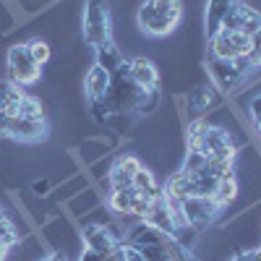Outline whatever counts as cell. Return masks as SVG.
I'll return each instance as SVG.
<instances>
[{
  "instance_id": "6da1fadb",
  "label": "cell",
  "mask_w": 261,
  "mask_h": 261,
  "mask_svg": "<svg viewBox=\"0 0 261 261\" xmlns=\"http://www.w3.org/2000/svg\"><path fill=\"white\" fill-rule=\"evenodd\" d=\"M136 18L144 34L167 37L183 21V3L180 0H144Z\"/></svg>"
},
{
  "instance_id": "7a4b0ae2",
  "label": "cell",
  "mask_w": 261,
  "mask_h": 261,
  "mask_svg": "<svg viewBox=\"0 0 261 261\" xmlns=\"http://www.w3.org/2000/svg\"><path fill=\"white\" fill-rule=\"evenodd\" d=\"M84 39L94 50L110 42V8H107V0H86V6H84Z\"/></svg>"
},
{
  "instance_id": "3957f363",
  "label": "cell",
  "mask_w": 261,
  "mask_h": 261,
  "mask_svg": "<svg viewBox=\"0 0 261 261\" xmlns=\"http://www.w3.org/2000/svg\"><path fill=\"white\" fill-rule=\"evenodd\" d=\"M6 63H8V79H11L16 86H32V84H37L39 76H42V68L32 60L27 45H13V47L8 50Z\"/></svg>"
},
{
  "instance_id": "277c9868",
  "label": "cell",
  "mask_w": 261,
  "mask_h": 261,
  "mask_svg": "<svg viewBox=\"0 0 261 261\" xmlns=\"http://www.w3.org/2000/svg\"><path fill=\"white\" fill-rule=\"evenodd\" d=\"M180 209H183L186 222L193 225L199 232L204 227H209L217 220V214L222 212V206H217L212 199H204V196H188V199L180 201Z\"/></svg>"
},
{
  "instance_id": "5b68a950",
  "label": "cell",
  "mask_w": 261,
  "mask_h": 261,
  "mask_svg": "<svg viewBox=\"0 0 261 261\" xmlns=\"http://www.w3.org/2000/svg\"><path fill=\"white\" fill-rule=\"evenodd\" d=\"M81 241L86 248L97 251L99 256H110L123 241L113 232L110 225H102V222H89L84 230H81Z\"/></svg>"
},
{
  "instance_id": "8992f818",
  "label": "cell",
  "mask_w": 261,
  "mask_h": 261,
  "mask_svg": "<svg viewBox=\"0 0 261 261\" xmlns=\"http://www.w3.org/2000/svg\"><path fill=\"white\" fill-rule=\"evenodd\" d=\"M45 136H47L45 118H11V123H8V139H13V141L37 144Z\"/></svg>"
},
{
  "instance_id": "52a82bcc",
  "label": "cell",
  "mask_w": 261,
  "mask_h": 261,
  "mask_svg": "<svg viewBox=\"0 0 261 261\" xmlns=\"http://www.w3.org/2000/svg\"><path fill=\"white\" fill-rule=\"evenodd\" d=\"M139 170H141V162L134 154H120L113 162V167L107 170V183H110V188H128Z\"/></svg>"
},
{
  "instance_id": "ba28073f",
  "label": "cell",
  "mask_w": 261,
  "mask_h": 261,
  "mask_svg": "<svg viewBox=\"0 0 261 261\" xmlns=\"http://www.w3.org/2000/svg\"><path fill=\"white\" fill-rule=\"evenodd\" d=\"M130 79L136 81L139 89L151 92V89H160V71L157 65L146 60V58H134L130 60Z\"/></svg>"
},
{
  "instance_id": "9c48e42d",
  "label": "cell",
  "mask_w": 261,
  "mask_h": 261,
  "mask_svg": "<svg viewBox=\"0 0 261 261\" xmlns=\"http://www.w3.org/2000/svg\"><path fill=\"white\" fill-rule=\"evenodd\" d=\"M141 222L151 225L154 230H160L162 235H172V230H175V220H172V212H170V206L165 204L162 196L151 201V206H149V212L144 214V220H141Z\"/></svg>"
},
{
  "instance_id": "30bf717a",
  "label": "cell",
  "mask_w": 261,
  "mask_h": 261,
  "mask_svg": "<svg viewBox=\"0 0 261 261\" xmlns=\"http://www.w3.org/2000/svg\"><path fill=\"white\" fill-rule=\"evenodd\" d=\"M134 199H136V191H134V186H128V188H110L105 201H107V209H110L115 217H134L130 214Z\"/></svg>"
},
{
  "instance_id": "8fae6325",
  "label": "cell",
  "mask_w": 261,
  "mask_h": 261,
  "mask_svg": "<svg viewBox=\"0 0 261 261\" xmlns=\"http://www.w3.org/2000/svg\"><path fill=\"white\" fill-rule=\"evenodd\" d=\"M27 99V92L16 86L13 81H3L0 84V110H3L8 118H16L21 110V102Z\"/></svg>"
},
{
  "instance_id": "7c38bea8",
  "label": "cell",
  "mask_w": 261,
  "mask_h": 261,
  "mask_svg": "<svg viewBox=\"0 0 261 261\" xmlns=\"http://www.w3.org/2000/svg\"><path fill=\"white\" fill-rule=\"evenodd\" d=\"M107 86H110V73H107L102 65L94 63L92 68H89V73H86V79H84V89H86L89 102L92 99H102L105 92H107Z\"/></svg>"
},
{
  "instance_id": "4fadbf2b",
  "label": "cell",
  "mask_w": 261,
  "mask_h": 261,
  "mask_svg": "<svg viewBox=\"0 0 261 261\" xmlns=\"http://www.w3.org/2000/svg\"><path fill=\"white\" fill-rule=\"evenodd\" d=\"M134 191L139 193V196H144V199H149V201H154V199H160L162 196V188H160V183H157V178H154V172L151 170H146L144 165H141V170L134 175Z\"/></svg>"
},
{
  "instance_id": "5bb4252c",
  "label": "cell",
  "mask_w": 261,
  "mask_h": 261,
  "mask_svg": "<svg viewBox=\"0 0 261 261\" xmlns=\"http://www.w3.org/2000/svg\"><path fill=\"white\" fill-rule=\"evenodd\" d=\"M235 0H206V16H204V24H206V37H214L220 32V24L225 13L230 11V6Z\"/></svg>"
},
{
  "instance_id": "9a60e30c",
  "label": "cell",
  "mask_w": 261,
  "mask_h": 261,
  "mask_svg": "<svg viewBox=\"0 0 261 261\" xmlns=\"http://www.w3.org/2000/svg\"><path fill=\"white\" fill-rule=\"evenodd\" d=\"M123 63H125V58H123L120 47H115V42H113V39L107 42V45L97 47V65H102L107 73H115Z\"/></svg>"
},
{
  "instance_id": "2e32d148",
  "label": "cell",
  "mask_w": 261,
  "mask_h": 261,
  "mask_svg": "<svg viewBox=\"0 0 261 261\" xmlns=\"http://www.w3.org/2000/svg\"><path fill=\"white\" fill-rule=\"evenodd\" d=\"M238 199V180L235 178H225V180H220L217 183V188H214V193H212V201L217 204V206H227L230 201H235Z\"/></svg>"
},
{
  "instance_id": "e0dca14e",
  "label": "cell",
  "mask_w": 261,
  "mask_h": 261,
  "mask_svg": "<svg viewBox=\"0 0 261 261\" xmlns=\"http://www.w3.org/2000/svg\"><path fill=\"white\" fill-rule=\"evenodd\" d=\"M18 241H21V235H18V227L13 222V217L8 212H3L0 214V246L11 251Z\"/></svg>"
},
{
  "instance_id": "ac0fdd59",
  "label": "cell",
  "mask_w": 261,
  "mask_h": 261,
  "mask_svg": "<svg viewBox=\"0 0 261 261\" xmlns=\"http://www.w3.org/2000/svg\"><path fill=\"white\" fill-rule=\"evenodd\" d=\"M243 3H235L230 6V11L225 13V18H222V24H220V32H241V21H243Z\"/></svg>"
},
{
  "instance_id": "d6986e66",
  "label": "cell",
  "mask_w": 261,
  "mask_h": 261,
  "mask_svg": "<svg viewBox=\"0 0 261 261\" xmlns=\"http://www.w3.org/2000/svg\"><path fill=\"white\" fill-rule=\"evenodd\" d=\"M27 50H29L32 60L39 65V68H42V65H45V63L50 60V55H53L50 45H47V42L42 39V37H37V39H29V42H27Z\"/></svg>"
},
{
  "instance_id": "ffe728a7",
  "label": "cell",
  "mask_w": 261,
  "mask_h": 261,
  "mask_svg": "<svg viewBox=\"0 0 261 261\" xmlns=\"http://www.w3.org/2000/svg\"><path fill=\"white\" fill-rule=\"evenodd\" d=\"M258 29H261V13H258L256 8L246 6V8H243V21H241V32H243L246 37H253Z\"/></svg>"
},
{
  "instance_id": "44dd1931",
  "label": "cell",
  "mask_w": 261,
  "mask_h": 261,
  "mask_svg": "<svg viewBox=\"0 0 261 261\" xmlns=\"http://www.w3.org/2000/svg\"><path fill=\"white\" fill-rule=\"evenodd\" d=\"M16 118H45V110H42V102L32 94H27V99L21 102V110Z\"/></svg>"
},
{
  "instance_id": "7402d4cb",
  "label": "cell",
  "mask_w": 261,
  "mask_h": 261,
  "mask_svg": "<svg viewBox=\"0 0 261 261\" xmlns=\"http://www.w3.org/2000/svg\"><path fill=\"white\" fill-rule=\"evenodd\" d=\"M204 165H206V157L201 154V151H193V149H188V154H186V160H183V172H188V175H196V172H201L204 170Z\"/></svg>"
},
{
  "instance_id": "603a6c76",
  "label": "cell",
  "mask_w": 261,
  "mask_h": 261,
  "mask_svg": "<svg viewBox=\"0 0 261 261\" xmlns=\"http://www.w3.org/2000/svg\"><path fill=\"white\" fill-rule=\"evenodd\" d=\"M251 65H261V29L251 37V53H248Z\"/></svg>"
},
{
  "instance_id": "cb8c5ba5",
  "label": "cell",
  "mask_w": 261,
  "mask_h": 261,
  "mask_svg": "<svg viewBox=\"0 0 261 261\" xmlns=\"http://www.w3.org/2000/svg\"><path fill=\"white\" fill-rule=\"evenodd\" d=\"M248 115H251L253 120L261 118V94H256V97L251 99V105H248Z\"/></svg>"
},
{
  "instance_id": "d4e9b609",
  "label": "cell",
  "mask_w": 261,
  "mask_h": 261,
  "mask_svg": "<svg viewBox=\"0 0 261 261\" xmlns=\"http://www.w3.org/2000/svg\"><path fill=\"white\" fill-rule=\"evenodd\" d=\"M79 261H102V256H99L97 251H92V248H86V246H84V251H81Z\"/></svg>"
},
{
  "instance_id": "484cf974",
  "label": "cell",
  "mask_w": 261,
  "mask_h": 261,
  "mask_svg": "<svg viewBox=\"0 0 261 261\" xmlns=\"http://www.w3.org/2000/svg\"><path fill=\"white\" fill-rule=\"evenodd\" d=\"M34 193H39V196H47V191H50V183L47 180H34Z\"/></svg>"
},
{
  "instance_id": "4316f807",
  "label": "cell",
  "mask_w": 261,
  "mask_h": 261,
  "mask_svg": "<svg viewBox=\"0 0 261 261\" xmlns=\"http://www.w3.org/2000/svg\"><path fill=\"white\" fill-rule=\"evenodd\" d=\"M8 123H11V118L0 110V136H8Z\"/></svg>"
},
{
  "instance_id": "83f0119b",
  "label": "cell",
  "mask_w": 261,
  "mask_h": 261,
  "mask_svg": "<svg viewBox=\"0 0 261 261\" xmlns=\"http://www.w3.org/2000/svg\"><path fill=\"white\" fill-rule=\"evenodd\" d=\"M230 261H251V251H243V253H238V256H232Z\"/></svg>"
},
{
  "instance_id": "f1b7e54d",
  "label": "cell",
  "mask_w": 261,
  "mask_h": 261,
  "mask_svg": "<svg viewBox=\"0 0 261 261\" xmlns=\"http://www.w3.org/2000/svg\"><path fill=\"white\" fill-rule=\"evenodd\" d=\"M251 261H261V246L258 248H251Z\"/></svg>"
},
{
  "instance_id": "f546056e",
  "label": "cell",
  "mask_w": 261,
  "mask_h": 261,
  "mask_svg": "<svg viewBox=\"0 0 261 261\" xmlns=\"http://www.w3.org/2000/svg\"><path fill=\"white\" fill-rule=\"evenodd\" d=\"M6 256H8V248H3V246H0V261H6Z\"/></svg>"
},
{
  "instance_id": "4dcf8cb0",
  "label": "cell",
  "mask_w": 261,
  "mask_h": 261,
  "mask_svg": "<svg viewBox=\"0 0 261 261\" xmlns=\"http://www.w3.org/2000/svg\"><path fill=\"white\" fill-rule=\"evenodd\" d=\"M253 123H256V134L261 136V118H258V120H253Z\"/></svg>"
}]
</instances>
